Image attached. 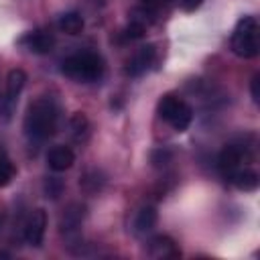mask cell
<instances>
[{
	"label": "cell",
	"mask_w": 260,
	"mask_h": 260,
	"mask_svg": "<svg viewBox=\"0 0 260 260\" xmlns=\"http://www.w3.org/2000/svg\"><path fill=\"white\" fill-rule=\"evenodd\" d=\"M57 122H59L57 100L53 95H39L26 108L22 128H24V134L30 140L43 142V140H47L49 136L55 134Z\"/></svg>",
	"instance_id": "obj_1"
},
{
	"label": "cell",
	"mask_w": 260,
	"mask_h": 260,
	"mask_svg": "<svg viewBox=\"0 0 260 260\" xmlns=\"http://www.w3.org/2000/svg\"><path fill=\"white\" fill-rule=\"evenodd\" d=\"M61 71L77 83H93L104 75V59L93 51H79L63 61Z\"/></svg>",
	"instance_id": "obj_2"
},
{
	"label": "cell",
	"mask_w": 260,
	"mask_h": 260,
	"mask_svg": "<svg viewBox=\"0 0 260 260\" xmlns=\"http://www.w3.org/2000/svg\"><path fill=\"white\" fill-rule=\"evenodd\" d=\"M156 112H158L160 120H165L177 132H185L193 122L191 106L175 93H165L156 104Z\"/></svg>",
	"instance_id": "obj_3"
},
{
	"label": "cell",
	"mask_w": 260,
	"mask_h": 260,
	"mask_svg": "<svg viewBox=\"0 0 260 260\" xmlns=\"http://www.w3.org/2000/svg\"><path fill=\"white\" fill-rule=\"evenodd\" d=\"M232 51L242 59H254L260 51L258 22L254 16H242L232 32Z\"/></svg>",
	"instance_id": "obj_4"
},
{
	"label": "cell",
	"mask_w": 260,
	"mask_h": 260,
	"mask_svg": "<svg viewBox=\"0 0 260 260\" xmlns=\"http://www.w3.org/2000/svg\"><path fill=\"white\" fill-rule=\"evenodd\" d=\"M246 156H248V152H246V146L244 144H238V142L225 144L221 148V152L217 154V169L223 173V177H228L230 173H234L236 169L242 167V162H244Z\"/></svg>",
	"instance_id": "obj_5"
},
{
	"label": "cell",
	"mask_w": 260,
	"mask_h": 260,
	"mask_svg": "<svg viewBox=\"0 0 260 260\" xmlns=\"http://www.w3.org/2000/svg\"><path fill=\"white\" fill-rule=\"evenodd\" d=\"M45 230H47V213L45 209H35L26 223H24V240L32 248H41L45 240Z\"/></svg>",
	"instance_id": "obj_6"
},
{
	"label": "cell",
	"mask_w": 260,
	"mask_h": 260,
	"mask_svg": "<svg viewBox=\"0 0 260 260\" xmlns=\"http://www.w3.org/2000/svg\"><path fill=\"white\" fill-rule=\"evenodd\" d=\"M154 59H156V47L154 45H142L134 55H132V59L128 61V65H126V73L130 75V77H138V75H142V73H146L148 69H150V65L154 63Z\"/></svg>",
	"instance_id": "obj_7"
},
{
	"label": "cell",
	"mask_w": 260,
	"mask_h": 260,
	"mask_svg": "<svg viewBox=\"0 0 260 260\" xmlns=\"http://www.w3.org/2000/svg\"><path fill=\"white\" fill-rule=\"evenodd\" d=\"M83 219H85V205L71 203V205L65 207V211L59 217V232L65 234V236H73L81 228Z\"/></svg>",
	"instance_id": "obj_8"
},
{
	"label": "cell",
	"mask_w": 260,
	"mask_h": 260,
	"mask_svg": "<svg viewBox=\"0 0 260 260\" xmlns=\"http://www.w3.org/2000/svg\"><path fill=\"white\" fill-rule=\"evenodd\" d=\"M20 43H22L30 53H35V55H47V53H51L53 47H55V37H53L49 30L39 28V30L28 32L26 37H22Z\"/></svg>",
	"instance_id": "obj_9"
},
{
	"label": "cell",
	"mask_w": 260,
	"mask_h": 260,
	"mask_svg": "<svg viewBox=\"0 0 260 260\" xmlns=\"http://www.w3.org/2000/svg\"><path fill=\"white\" fill-rule=\"evenodd\" d=\"M148 254L152 258H158V260H167V258H179L181 256V250L179 246L175 244L173 238L169 236H156L148 242Z\"/></svg>",
	"instance_id": "obj_10"
},
{
	"label": "cell",
	"mask_w": 260,
	"mask_h": 260,
	"mask_svg": "<svg viewBox=\"0 0 260 260\" xmlns=\"http://www.w3.org/2000/svg\"><path fill=\"white\" fill-rule=\"evenodd\" d=\"M75 162V154L69 146H63V144H57L53 146L49 152H47V165L51 171L55 173H61V171H67L71 165Z\"/></svg>",
	"instance_id": "obj_11"
},
{
	"label": "cell",
	"mask_w": 260,
	"mask_h": 260,
	"mask_svg": "<svg viewBox=\"0 0 260 260\" xmlns=\"http://www.w3.org/2000/svg\"><path fill=\"white\" fill-rule=\"evenodd\" d=\"M156 221H158V213H156V209H154L152 205L140 207V209L136 211V215H134V234H136V236H146V234H150V232L154 230Z\"/></svg>",
	"instance_id": "obj_12"
},
{
	"label": "cell",
	"mask_w": 260,
	"mask_h": 260,
	"mask_svg": "<svg viewBox=\"0 0 260 260\" xmlns=\"http://www.w3.org/2000/svg\"><path fill=\"white\" fill-rule=\"evenodd\" d=\"M228 179H230V183H232L236 189H240V191H254V189L258 187V181H260L258 173H256L254 169H246V167L236 169L234 173L228 175Z\"/></svg>",
	"instance_id": "obj_13"
},
{
	"label": "cell",
	"mask_w": 260,
	"mask_h": 260,
	"mask_svg": "<svg viewBox=\"0 0 260 260\" xmlns=\"http://www.w3.org/2000/svg\"><path fill=\"white\" fill-rule=\"evenodd\" d=\"M69 130H71V136L77 142H85L87 136H89V120H87V116L83 112L71 114V118H69Z\"/></svg>",
	"instance_id": "obj_14"
},
{
	"label": "cell",
	"mask_w": 260,
	"mask_h": 260,
	"mask_svg": "<svg viewBox=\"0 0 260 260\" xmlns=\"http://www.w3.org/2000/svg\"><path fill=\"white\" fill-rule=\"evenodd\" d=\"M104 183H106V177H104L102 171H98V169H89V171H85V173L81 175V179H79V187H81L85 193H89V195L102 191Z\"/></svg>",
	"instance_id": "obj_15"
},
{
	"label": "cell",
	"mask_w": 260,
	"mask_h": 260,
	"mask_svg": "<svg viewBox=\"0 0 260 260\" xmlns=\"http://www.w3.org/2000/svg\"><path fill=\"white\" fill-rule=\"evenodd\" d=\"M83 16L79 14V12H65V14H61L59 16V20H57V26H59V30H63V32H67V35H79L81 30H83Z\"/></svg>",
	"instance_id": "obj_16"
},
{
	"label": "cell",
	"mask_w": 260,
	"mask_h": 260,
	"mask_svg": "<svg viewBox=\"0 0 260 260\" xmlns=\"http://www.w3.org/2000/svg\"><path fill=\"white\" fill-rule=\"evenodd\" d=\"M26 83V73L22 69H12L6 77V95H8V102H14L18 98V93L22 91Z\"/></svg>",
	"instance_id": "obj_17"
},
{
	"label": "cell",
	"mask_w": 260,
	"mask_h": 260,
	"mask_svg": "<svg viewBox=\"0 0 260 260\" xmlns=\"http://www.w3.org/2000/svg\"><path fill=\"white\" fill-rule=\"evenodd\" d=\"M14 173H16V169H14L12 160L0 150V187H6L14 179Z\"/></svg>",
	"instance_id": "obj_18"
},
{
	"label": "cell",
	"mask_w": 260,
	"mask_h": 260,
	"mask_svg": "<svg viewBox=\"0 0 260 260\" xmlns=\"http://www.w3.org/2000/svg\"><path fill=\"white\" fill-rule=\"evenodd\" d=\"M144 30H146V24L144 22H140V20H130V24L122 30V37L126 39V41H134V39H142L144 37Z\"/></svg>",
	"instance_id": "obj_19"
},
{
	"label": "cell",
	"mask_w": 260,
	"mask_h": 260,
	"mask_svg": "<svg viewBox=\"0 0 260 260\" xmlns=\"http://www.w3.org/2000/svg\"><path fill=\"white\" fill-rule=\"evenodd\" d=\"M63 189H65V185H63V181H61L59 177H49V179H45V195H47V197L57 199V197L63 193Z\"/></svg>",
	"instance_id": "obj_20"
},
{
	"label": "cell",
	"mask_w": 260,
	"mask_h": 260,
	"mask_svg": "<svg viewBox=\"0 0 260 260\" xmlns=\"http://www.w3.org/2000/svg\"><path fill=\"white\" fill-rule=\"evenodd\" d=\"M171 150L169 148H154L152 152H150V162H152V167H156V169H162V167H167L169 162H171Z\"/></svg>",
	"instance_id": "obj_21"
},
{
	"label": "cell",
	"mask_w": 260,
	"mask_h": 260,
	"mask_svg": "<svg viewBox=\"0 0 260 260\" xmlns=\"http://www.w3.org/2000/svg\"><path fill=\"white\" fill-rule=\"evenodd\" d=\"M140 2H142V6H144L146 10L156 12V10H160L162 6H167L171 0H140Z\"/></svg>",
	"instance_id": "obj_22"
},
{
	"label": "cell",
	"mask_w": 260,
	"mask_h": 260,
	"mask_svg": "<svg viewBox=\"0 0 260 260\" xmlns=\"http://www.w3.org/2000/svg\"><path fill=\"white\" fill-rule=\"evenodd\" d=\"M258 83H260V75L256 73V75L252 77V81H250V91H252V102H254V104H258V102H260V91H258Z\"/></svg>",
	"instance_id": "obj_23"
},
{
	"label": "cell",
	"mask_w": 260,
	"mask_h": 260,
	"mask_svg": "<svg viewBox=\"0 0 260 260\" xmlns=\"http://www.w3.org/2000/svg\"><path fill=\"white\" fill-rule=\"evenodd\" d=\"M2 223H4V211L0 209V228H2Z\"/></svg>",
	"instance_id": "obj_24"
},
{
	"label": "cell",
	"mask_w": 260,
	"mask_h": 260,
	"mask_svg": "<svg viewBox=\"0 0 260 260\" xmlns=\"http://www.w3.org/2000/svg\"><path fill=\"white\" fill-rule=\"evenodd\" d=\"M0 258H8V254L6 252H0Z\"/></svg>",
	"instance_id": "obj_25"
}]
</instances>
